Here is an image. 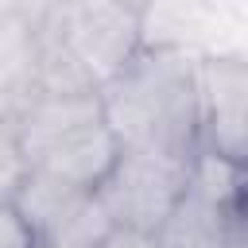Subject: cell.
Here are the masks:
<instances>
[{"mask_svg":"<svg viewBox=\"0 0 248 248\" xmlns=\"http://www.w3.org/2000/svg\"><path fill=\"white\" fill-rule=\"evenodd\" d=\"M101 120L120 147L174 159L198 155L194 58L182 46H140V54L97 89Z\"/></svg>","mask_w":248,"mask_h":248,"instance_id":"1","label":"cell"},{"mask_svg":"<svg viewBox=\"0 0 248 248\" xmlns=\"http://www.w3.org/2000/svg\"><path fill=\"white\" fill-rule=\"evenodd\" d=\"M101 89L143 46V19L136 0H50L35 19Z\"/></svg>","mask_w":248,"mask_h":248,"instance_id":"2","label":"cell"},{"mask_svg":"<svg viewBox=\"0 0 248 248\" xmlns=\"http://www.w3.org/2000/svg\"><path fill=\"white\" fill-rule=\"evenodd\" d=\"M186 186H190V159L120 147L116 167L93 194L108 209L112 225L155 232L170 217V209L182 202Z\"/></svg>","mask_w":248,"mask_h":248,"instance_id":"3","label":"cell"},{"mask_svg":"<svg viewBox=\"0 0 248 248\" xmlns=\"http://www.w3.org/2000/svg\"><path fill=\"white\" fill-rule=\"evenodd\" d=\"M198 85V151L244 163L248 147V70L236 54H209L194 62Z\"/></svg>","mask_w":248,"mask_h":248,"instance_id":"4","label":"cell"},{"mask_svg":"<svg viewBox=\"0 0 248 248\" xmlns=\"http://www.w3.org/2000/svg\"><path fill=\"white\" fill-rule=\"evenodd\" d=\"M97 120H101L97 93H31L12 120V140L31 167L58 140H66L70 132H78L85 124H97Z\"/></svg>","mask_w":248,"mask_h":248,"instance_id":"5","label":"cell"},{"mask_svg":"<svg viewBox=\"0 0 248 248\" xmlns=\"http://www.w3.org/2000/svg\"><path fill=\"white\" fill-rule=\"evenodd\" d=\"M116 159H120V143L108 132V124L97 120V124H85V128L70 132L66 140H58L31 167L62 178L74 190H97L108 178V170L116 167Z\"/></svg>","mask_w":248,"mask_h":248,"instance_id":"6","label":"cell"},{"mask_svg":"<svg viewBox=\"0 0 248 248\" xmlns=\"http://www.w3.org/2000/svg\"><path fill=\"white\" fill-rule=\"evenodd\" d=\"M39 74V35L35 19L19 8L8 19H0V93L23 105L35 93Z\"/></svg>","mask_w":248,"mask_h":248,"instance_id":"7","label":"cell"},{"mask_svg":"<svg viewBox=\"0 0 248 248\" xmlns=\"http://www.w3.org/2000/svg\"><path fill=\"white\" fill-rule=\"evenodd\" d=\"M232 221H244V213H221L186 186L182 202L155 229V248H217V240Z\"/></svg>","mask_w":248,"mask_h":248,"instance_id":"8","label":"cell"},{"mask_svg":"<svg viewBox=\"0 0 248 248\" xmlns=\"http://www.w3.org/2000/svg\"><path fill=\"white\" fill-rule=\"evenodd\" d=\"M108 229H112V217L101 205V198L93 190H81L39 240L43 244H54V248H97V240Z\"/></svg>","mask_w":248,"mask_h":248,"instance_id":"9","label":"cell"},{"mask_svg":"<svg viewBox=\"0 0 248 248\" xmlns=\"http://www.w3.org/2000/svg\"><path fill=\"white\" fill-rule=\"evenodd\" d=\"M23 174H27V159L19 155L12 136H0V205H8L16 198Z\"/></svg>","mask_w":248,"mask_h":248,"instance_id":"10","label":"cell"},{"mask_svg":"<svg viewBox=\"0 0 248 248\" xmlns=\"http://www.w3.org/2000/svg\"><path fill=\"white\" fill-rule=\"evenodd\" d=\"M31 244H35V232L27 229L19 209L12 202L0 205V248H31Z\"/></svg>","mask_w":248,"mask_h":248,"instance_id":"11","label":"cell"},{"mask_svg":"<svg viewBox=\"0 0 248 248\" xmlns=\"http://www.w3.org/2000/svg\"><path fill=\"white\" fill-rule=\"evenodd\" d=\"M97 248H155V232H143V229H128V225H112Z\"/></svg>","mask_w":248,"mask_h":248,"instance_id":"12","label":"cell"},{"mask_svg":"<svg viewBox=\"0 0 248 248\" xmlns=\"http://www.w3.org/2000/svg\"><path fill=\"white\" fill-rule=\"evenodd\" d=\"M217 248H248V236H244V221H232L225 229V236L217 240Z\"/></svg>","mask_w":248,"mask_h":248,"instance_id":"13","label":"cell"},{"mask_svg":"<svg viewBox=\"0 0 248 248\" xmlns=\"http://www.w3.org/2000/svg\"><path fill=\"white\" fill-rule=\"evenodd\" d=\"M16 112H19V105H16L12 97L0 93V136H12V120H16Z\"/></svg>","mask_w":248,"mask_h":248,"instance_id":"14","label":"cell"},{"mask_svg":"<svg viewBox=\"0 0 248 248\" xmlns=\"http://www.w3.org/2000/svg\"><path fill=\"white\" fill-rule=\"evenodd\" d=\"M19 8H23L19 0H0V19H8V16H12V12H19Z\"/></svg>","mask_w":248,"mask_h":248,"instance_id":"15","label":"cell"},{"mask_svg":"<svg viewBox=\"0 0 248 248\" xmlns=\"http://www.w3.org/2000/svg\"><path fill=\"white\" fill-rule=\"evenodd\" d=\"M31 248H54V244H43V240H35V244H31Z\"/></svg>","mask_w":248,"mask_h":248,"instance_id":"16","label":"cell"}]
</instances>
